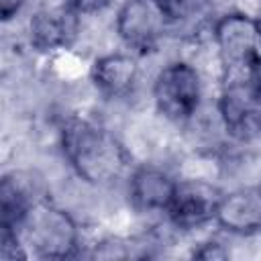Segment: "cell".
Returning <instances> with one entry per match:
<instances>
[{
  "mask_svg": "<svg viewBox=\"0 0 261 261\" xmlns=\"http://www.w3.org/2000/svg\"><path fill=\"white\" fill-rule=\"evenodd\" d=\"M116 35L137 55L153 53L169 24L163 0H124L116 12Z\"/></svg>",
  "mask_w": 261,
  "mask_h": 261,
  "instance_id": "cell-5",
  "label": "cell"
},
{
  "mask_svg": "<svg viewBox=\"0 0 261 261\" xmlns=\"http://www.w3.org/2000/svg\"><path fill=\"white\" fill-rule=\"evenodd\" d=\"M22 4H24V0H0V14H2V20H10V18L20 10Z\"/></svg>",
  "mask_w": 261,
  "mask_h": 261,
  "instance_id": "cell-15",
  "label": "cell"
},
{
  "mask_svg": "<svg viewBox=\"0 0 261 261\" xmlns=\"http://www.w3.org/2000/svg\"><path fill=\"white\" fill-rule=\"evenodd\" d=\"M222 192L204 179L177 181L173 198L167 206V218L179 230H194L210 220H216V212L222 200Z\"/></svg>",
  "mask_w": 261,
  "mask_h": 261,
  "instance_id": "cell-7",
  "label": "cell"
},
{
  "mask_svg": "<svg viewBox=\"0 0 261 261\" xmlns=\"http://www.w3.org/2000/svg\"><path fill=\"white\" fill-rule=\"evenodd\" d=\"M80 29V14H75L65 4L61 8H45L33 14L29 22V41L37 51L49 53L57 49H67Z\"/></svg>",
  "mask_w": 261,
  "mask_h": 261,
  "instance_id": "cell-8",
  "label": "cell"
},
{
  "mask_svg": "<svg viewBox=\"0 0 261 261\" xmlns=\"http://www.w3.org/2000/svg\"><path fill=\"white\" fill-rule=\"evenodd\" d=\"M112 0H65V6L71 8L75 14L86 16V14H98L104 8L110 6Z\"/></svg>",
  "mask_w": 261,
  "mask_h": 261,
  "instance_id": "cell-14",
  "label": "cell"
},
{
  "mask_svg": "<svg viewBox=\"0 0 261 261\" xmlns=\"http://www.w3.org/2000/svg\"><path fill=\"white\" fill-rule=\"evenodd\" d=\"M218 114L224 130L234 141H251L261 133V98L251 77L224 80Z\"/></svg>",
  "mask_w": 261,
  "mask_h": 261,
  "instance_id": "cell-6",
  "label": "cell"
},
{
  "mask_svg": "<svg viewBox=\"0 0 261 261\" xmlns=\"http://www.w3.org/2000/svg\"><path fill=\"white\" fill-rule=\"evenodd\" d=\"M259 22H261V18H259Z\"/></svg>",
  "mask_w": 261,
  "mask_h": 261,
  "instance_id": "cell-17",
  "label": "cell"
},
{
  "mask_svg": "<svg viewBox=\"0 0 261 261\" xmlns=\"http://www.w3.org/2000/svg\"><path fill=\"white\" fill-rule=\"evenodd\" d=\"M212 33L224 80L251 77L261 61V22L245 12H228L214 22Z\"/></svg>",
  "mask_w": 261,
  "mask_h": 261,
  "instance_id": "cell-3",
  "label": "cell"
},
{
  "mask_svg": "<svg viewBox=\"0 0 261 261\" xmlns=\"http://www.w3.org/2000/svg\"><path fill=\"white\" fill-rule=\"evenodd\" d=\"M177 181L155 165H141L128 177V198L139 212H165Z\"/></svg>",
  "mask_w": 261,
  "mask_h": 261,
  "instance_id": "cell-9",
  "label": "cell"
},
{
  "mask_svg": "<svg viewBox=\"0 0 261 261\" xmlns=\"http://www.w3.org/2000/svg\"><path fill=\"white\" fill-rule=\"evenodd\" d=\"M139 75V67L133 55L128 53H108L94 61L90 77L94 88L104 98H122L126 96Z\"/></svg>",
  "mask_w": 261,
  "mask_h": 261,
  "instance_id": "cell-11",
  "label": "cell"
},
{
  "mask_svg": "<svg viewBox=\"0 0 261 261\" xmlns=\"http://www.w3.org/2000/svg\"><path fill=\"white\" fill-rule=\"evenodd\" d=\"M212 0H163L171 27H190L204 18Z\"/></svg>",
  "mask_w": 261,
  "mask_h": 261,
  "instance_id": "cell-13",
  "label": "cell"
},
{
  "mask_svg": "<svg viewBox=\"0 0 261 261\" xmlns=\"http://www.w3.org/2000/svg\"><path fill=\"white\" fill-rule=\"evenodd\" d=\"M202 98V82L200 73L188 61H171L167 63L153 82V100L167 120L171 122H188Z\"/></svg>",
  "mask_w": 261,
  "mask_h": 261,
  "instance_id": "cell-4",
  "label": "cell"
},
{
  "mask_svg": "<svg viewBox=\"0 0 261 261\" xmlns=\"http://www.w3.org/2000/svg\"><path fill=\"white\" fill-rule=\"evenodd\" d=\"M12 230L27 249L29 257L67 259L77 253L80 232L75 220L51 202L35 200Z\"/></svg>",
  "mask_w": 261,
  "mask_h": 261,
  "instance_id": "cell-2",
  "label": "cell"
},
{
  "mask_svg": "<svg viewBox=\"0 0 261 261\" xmlns=\"http://www.w3.org/2000/svg\"><path fill=\"white\" fill-rule=\"evenodd\" d=\"M35 200L31 188L16 175V171L6 173L0 181V226L14 228Z\"/></svg>",
  "mask_w": 261,
  "mask_h": 261,
  "instance_id": "cell-12",
  "label": "cell"
},
{
  "mask_svg": "<svg viewBox=\"0 0 261 261\" xmlns=\"http://www.w3.org/2000/svg\"><path fill=\"white\" fill-rule=\"evenodd\" d=\"M216 222L232 234H253L261 230V188H241L222 196Z\"/></svg>",
  "mask_w": 261,
  "mask_h": 261,
  "instance_id": "cell-10",
  "label": "cell"
},
{
  "mask_svg": "<svg viewBox=\"0 0 261 261\" xmlns=\"http://www.w3.org/2000/svg\"><path fill=\"white\" fill-rule=\"evenodd\" d=\"M251 80H253V86H255L257 96L261 98V61L255 65V69H253V73H251Z\"/></svg>",
  "mask_w": 261,
  "mask_h": 261,
  "instance_id": "cell-16",
  "label": "cell"
},
{
  "mask_svg": "<svg viewBox=\"0 0 261 261\" xmlns=\"http://www.w3.org/2000/svg\"><path fill=\"white\" fill-rule=\"evenodd\" d=\"M61 149L75 173L94 186H112L128 169V153L102 124L69 116L61 124Z\"/></svg>",
  "mask_w": 261,
  "mask_h": 261,
  "instance_id": "cell-1",
  "label": "cell"
}]
</instances>
